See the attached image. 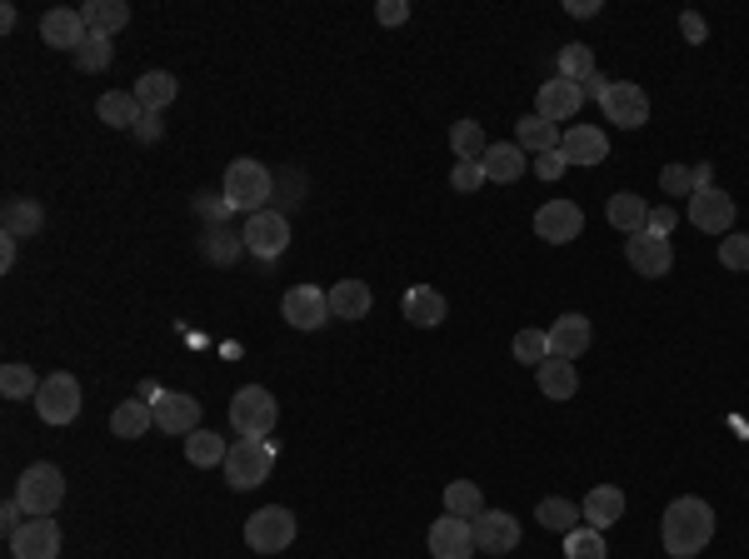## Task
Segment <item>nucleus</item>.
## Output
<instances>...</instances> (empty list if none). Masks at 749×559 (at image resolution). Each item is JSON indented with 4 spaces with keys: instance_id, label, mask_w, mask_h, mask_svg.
<instances>
[{
    "instance_id": "nucleus-1",
    "label": "nucleus",
    "mask_w": 749,
    "mask_h": 559,
    "mask_svg": "<svg viewBox=\"0 0 749 559\" xmlns=\"http://www.w3.org/2000/svg\"><path fill=\"white\" fill-rule=\"evenodd\" d=\"M660 539H664V549H670V559H695L700 549H709V539H715V509L695 495L670 500Z\"/></svg>"
},
{
    "instance_id": "nucleus-2",
    "label": "nucleus",
    "mask_w": 749,
    "mask_h": 559,
    "mask_svg": "<svg viewBox=\"0 0 749 559\" xmlns=\"http://www.w3.org/2000/svg\"><path fill=\"white\" fill-rule=\"evenodd\" d=\"M280 419V405L265 385H245L235 399H230V425H235L240 440H265Z\"/></svg>"
},
{
    "instance_id": "nucleus-3",
    "label": "nucleus",
    "mask_w": 749,
    "mask_h": 559,
    "mask_svg": "<svg viewBox=\"0 0 749 559\" xmlns=\"http://www.w3.org/2000/svg\"><path fill=\"white\" fill-rule=\"evenodd\" d=\"M275 190V175L265 171L261 161H235L225 171V205L230 210H250V216H261L265 200Z\"/></svg>"
},
{
    "instance_id": "nucleus-4",
    "label": "nucleus",
    "mask_w": 749,
    "mask_h": 559,
    "mask_svg": "<svg viewBox=\"0 0 749 559\" xmlns=\"http://www.w3.org/2000/svg\"><path fill=\"white\" fill-rule=\"evenodd\" d=\"M15 500H21V509L31 519L55 515L60 500H66V474L55 470V464H31V470L21 474V484H15Z\"/></svg>"
},
{
    "instance_id": "nucleus-5",
    "label": "nucleus",
    "mask_w": 749,
    "mask_h": 559,
    "mask_svg": "<svg viewBox=\"0 0 749 559\" xmlns=\"http://www.w3.org/2000/svg\"><path fill=\"white\" fill-rule=\"evenodd\" d=\"M225 480L235 484V490H255V484H265L271 480V470H275V450L265 440H235L230 445V454H225Z\"/></svg>"
},
{
    "instance_id": "nucleus-6",
    "label": "nucleus",
    "mask_w": 749,
    "mask_h": 559,
    "mask_svg": "<svg viewBox=\"0 0 749 559\" xmlns=\"http://www.w3.org/2000/svg\"><path fill=\"white\" fill-rule=\"evenodd\" d=\"M245 545L255 555H280L295 545V515L285 505H265L245 519Z\"/></svg>"
},
{
    "instance_id": "nucleus-7",
    "label": "nucleus",
    "mask_w": 749,
    "mask_h": 559,
    "mask_svg": "<svg viewBox=\"0 0 749 559\" xmlns=\"http://www.w3.org/2000/svg\"><path fill=\"white\" fill-rule=\"evenodd\" d=\"M240 240H245L250 255H261V260H280L285 250H290V220H285L280 210H261V216H250V220H245Z\"/></svg>"
},
{
    "instance_id": "nucleus-8",
    "label": "nucleus",
    "mask_w": 749,
    "mask_h": 559,
    "mask_svg": "<svg viewBox=\"0 0 749 559\" xmlns=\"http://www.w3.org/2000/svg\"><path fill=\"white\" fill-rule=\"evenodd\" d=\"M599 110L605 120H615L619 130H640L650 120V96H645L635 80H609V90L599 96Z\"/></svg>"
},
{
    "instance_id": "nucleus-9",
    "label": "nucleus",
    "mask_w": 749,
    "mask_h": 559,
    "mask_svg": "<svg viewBox=\"0 0 749 559\" xmlns=\"http://www.w3.org/2000/svg\"><path fill=\"white\" fill-rule=\"evenodd\" d=\"M35 415H41L45 425H70V419L80 415V380H76V375H51V380H41Z\"/></svg>"
},
{
    "instance_id": "nucleus-10",
    "label": "nucleus",
    "mask_w": 749,
    "mask_h": 559,
    "mask_svg": "<svg viewBox=\"0 0 749 559\" xmlns=\"http://www.w3.org/2000/svg\"><path fill=\"white\" fill-rule=\"evenodd\" d=\"M580 230H585V210L575 200H544L535 210V235L550 245H570V240H580Z\"/></svg>"
},
{
    "instance_id": "nucleus-11",
    "label": "nucleus",
    "mask_w": 749,
    "mask_h": 559,
    "mask_svg": "<svg viewBox=\"0 0 749 559\" xmlns=\"http://www.w3.org/2000/svg\"><path fill=\"white\" fill-rule=\"evenodd\" d=\"M470 535H475L480 555H510L520 545V519L510 509H485L480 519H470Z\"/></svg>"
},
{
    "instance_id": "nucleus-12",
    "label": "nucleus",
    "mask_w": 749,
    "mask_h": 559,
    "mask_svg": "<svg viewBox=\"0 0 749 559\" xmlns=\"http://www.w3.org/2000/svg\"><path fill=\"white\" fill-rule=\"evenodd\" d=\"M280 315L295 325V330H320L326 320H335V315H330V295L316 291V285H295V291H285Z\"/></svg>"
},
{
    "instance_id": "nucleus-13",
    "label": "nucleus",
    "mask_w": 749,
    "mask_h": 559,
    "mask_svg": "<svg viewBox=\"0 0 749 559\" xmlns=\"http://www.w3.org/2000/svg\"><path fill=\"white\" fill-rule=\"evenodd\" d=\"M625 260H630V270L635 275H645V280H660V275H670V265H674V245L664 235H630L625 240Z\"/></svg>"
},
{
    "instance_id": "nucleus-14",
    "label": "nucleus",
    "mask_w": 749,
    "mask_h": 559,
    "mask_svg": "<svg viewBox=\"0 0 749 559\" xmlns=\"http://www.w3.org/2000/svg\"><path fill=\"white\" fill-rule=\"evenodd\" d=\"M41 41L51 45V51H70V55H76L80 45L90 41V25H86V15H80V11L55 6V11H45V21H41Z\"/></svg>"
},
{
    "instance_id": "nucleus-15",
    "label": "nucleus",
    "mask_w": 749,
    "mask_h": 559,
    "mask_svg": "<svg viewBox=\"0 0 749 559\" xmlns=\"http://www.w3.org/2000/svg\"><path fill=\"white\" fill-rule=\"evenodd\" d=\"M11 559H60V525L55 519H25L11 535Z\"/></svg>"
},
{
    "instance_id": "nucleus-16",
    "label": "nucleus",
    "mask_w": 749,
    "mask_h": 559,
    "mask_svg": "<svg viewBox=\"0 0 749 559\" xmlns=\"http://www.w3.org/2000/svg\"><path fill=\"white\" fill-rule=\"evenodd\" d=\"M690 226L705 230V235H729V226H735V200H729L719 185L690 195Z\"/></svg>"
},
{
    "instance_id": "nucleus-17",
    "label": "nucleus",
    "mask_w": 749,
    "mask_h": 559,
    "mask_svg": "<svg viewBox=\"0 0 749 559\" xmlns=\"http://www.w3.org/2000/svg\"><path fill=\"white\" fill-rule=\"evenodd\" d=\"M151 409H155V430H165V435H196L200 430V399L180 395V390H165Z\"/></svg>"
},
{
    "instance_id": "nucleus-18",
    "label": "nucleus",
    "mask_w": 749,
    "mask_h": 559,
    "mask_svg": "<svg viewBox=\"0 0 749 559\" xmlns=\"http://www.w3.org/2000/svg\"><path fill=\"white\" fill-rule=\"evenodd\" d=\"M430 555L434 559H470V555H480L475 549V535H470V519H460V515H440L430 525Z\"/></svg>"
},
{
    "instance_id": "nucleus-19",
    "label": "nucleus",
    "mask_w": 749,
    "mask_h": 559,
    "mask_svg": "<svg viewBox=\"0 0 749 559\" xmlns=\"http://www.w3.org/2000/svg\"><path fill=\"white\" fill-rule=\"evenodd\" d=\"M585 106V90L575 86V80H544L540 86V96H535V116L540 120H550V125H560V120H570L575 110Z\"/></svg>"
},
{
    "instance_id": "nucleus-20",
    "label": "nucleus",
    "mask_w": 749,
    "mask_h": 559,
    "mask_svg": "<svg viewBox=\"0 0 749 559\" xmlns=\"http://www.w3.org/2000/svg\"><path fill=\"white\" fill-rule=\"evenodd\" d=\"M590 320L580 310H570V315H560V320L550 325V355L554 360H580L590 350Z\"/></svg>"
},
{
    "instance_id": "nucleus-21",
    "label": "nucleus",
    "mask_w": 749,
    "mask_h": 559,
    "mask_svg": "<svg viewBox=\"0 0 749 559\" xmlns=\"http://www.w3.org/2000/svg\"><path fill=\"white\" fill-rule=\"evenodd\" d=\"M560 155H565L570 165H599L609 155V135L595 125H570L565 135H560Z\"/></svg>"
},
{
    "instance_id": "nucleus-22",
    "label": "nucleus",
    "mask_w": 749,
    "mask_h": 559,
    "mask_svg": "<svg viewBox=\"0 0 749 559\" xmlns=\"http://www.w3.org/2000/svg\"><path fill=\"white\" fill-rule=\"evenodd\" d=\"M605 216H609V226H615L619 235H645V226H650V200L619 190V195H609Z\"/></svg>"
},
{
    "instance_id": "nucleus-23",
    "label": "nucleus",
    "mask_w": 749,
    "mask_h": 559,
    "mask_svg": "<svg viewBox=\"0 0 749 559\" xmlns=\"http://www.w3.org/2000/svg\"><path fill=\"white\" fill-rule=\"evenodd\" d=\"M485 180H495V185H515L525 171H530V161H525V151L520 145H510V140H499V145H489L485 151Z\"/></svg>"
},
{
    "instance_id": "nucleus-24",
    "label": "nucleus",
    "mask_w": 749,
    "mask_h": 559,
    "mask_svg": "<svg viewBox=\"0 0 749 559\" xmlns=\"http://www.w3.org/2000/svg\"><path fill=\"white\" fill-rule=\"evenodd\" d=\"M326 295H330V315H335V320H365L370 305H375L365 280H340L335 291H326Z\"/></svg>"
},
{
    "instance_id": "nucleus-25",
    "label": "nucleus",
    "mask_w": 749,
    "mask_h": 559,
    "mask_svg": "<svg viewBox=\"0 0 749 559\" xmlns=\"http://www.w3.org/2000/svg\"><path fill=\"white\" fill-rule=\"evenodd\" d=\"M580 515H585L590 529H599V535H605V529L619 525V515H625V495H619L615 484H599V490H590V500L580 505Z\"/></svg>"
},
{
    "instance_id": "nucleus-26",
    "label": "nucleus",
    "mask_w": 749,
    "mask_h": 559,
    "mask_svg": "<svg viewBox=\"0 0 749 559\" xmlns=\"http://www.w3.org/2000/svg\"><path fill=\"white\" fill-rule=\"evenodd\" d=\"M405 320L420 325V330L445 325V295L430 291V285H415V291H405Z\"/></svg>"
},
{
    "instance_id": "nucleus-27",
    "label": "nucleus",
    "mask_w": 749,
    "mask_h": 559,
    "mask_svg": "<svg viewBox=\"0 0 749 559\" xmlns=\"http://www.w3.org/2000/svg\"><path fill=\"white\" fill-rule=\"evenodd\" d=\"M560 135H565V130L550 125V120H540V116H525L520 125H515V145H520L525 155H550V151H560Z\"/></svg>"
},
{
    "instance_id": "nucleus-28",
    "label": "nucleus",
    "mask_w": 749,
    "mask_h": 559,
    "mask_svg": "<svg viewBox=\"0 0 749 559\" xmlns=\"http://www.w3.org/2000/svg\"><path fill=\"white\" fill-rule=\"evenodd\" d=\"M540 395L544 399H575V390H580V375H575V360H544L540 370Z\"/></svg>"
},
{
    "instance_id": "nucleus-29",
    "label": "nucleus",
    "mask_w": 749,
    "mask_h": 559,
    "mask_svg": "<svg viewBox=\"0 0 749 559\" xmlns=\"http://www.w3.org/2000/svg\"><path fill=\"white\" fill-rule=\"evenodd\" d=\"M151 425H155V409L145 405V399H120L115 415H110V430H115V440H141Z\"/></svg>"
},
{
    "instance_id": "nucleus-30",
    "label": "nucleus",
    "mask_w": 749,
    "mask_h": 559,
    "mask_svg": "<svg viewBox=\"0 0 749 559\" xmlns=\"http://www.w3.org/2000/svg\"><path fill=\"white\" fill-rule=\"evenodd\" d=\"M80 15H86V25L96 35H115L131 25V6H125V0H86Z\"/></svg>"
},
{
    "instance_id": "nucleus-31",
    "label": "nucleus",
    "mask_w": 749,
    "mask_h": 559,
    "mask_svg": "<svg viewBox=\"0 0 749 559\" xmlns=\"http://www.w3.org/2000/svg\"><path fill=\"white\" fill-rule=\"evenodd\" d=\"M96 110H100V120H106L110 130H135V120L145 116L141 100H135V90H106Z\"/></svg>"
},
{
    "instance_id": "nucleus-32",
    "label": "nucleus",
    "mask_w": 749,
    "mask_h": 559,
    "mask_svg": "<svg viewBox=\"0 0 749 559\" xmlns=\"http://www.w3.org/2000/svg\"><path fill=\"white\" fill-rule=\"evenodd\" d=\"M175 96H180V86H175L170 70H145V76L135 80V100H141V110H155V116H161Z\"/></svg>"
},
{
    "instance_id": "nucleus-33",
    "label": "nucleus",
    "mask_w": 749,
    "mask_h": 559,
    "mask_svg": "<svg viewBox=\"0 0 749 559\" xmlns=\"http://www.w3.org/2000/svg\"><path fill=\"white\" fill-rule=\"evenodd\" d=\"M230 445L220 440L216 430H196V435H185V460L196 464V470H216V464H225Z\"/></svg>"
},
{
    "instance_id": "nucleus-34",
    "label": "nucleus",
    "mask_w": 749,
    "mask_h": 559,
    "mask_svg": "<svg viewBox=\"0 0 749 559\" xmlns=\"http://www.w3.org/2000/svg\"><path fill=\"white\" fill-rule=\"evenodd\" d=\"M41 226H45V210L35 200H25V195H11V200H5V235L25 240V235H35Z\"/></svg>"
},
{
    "instance_id": "nucleus-35",
    "label": "nucleus",
    "mask_w": 749,
    "mask_h": 559,
    "mask_svg": "<svg viewBox=\"0 0 749 559\" xmlns=\"http://www.w3.org/2000/svg\"><path fill=\"white\" fill-rule=\"evenodd\" d=\"M445 515H460V519L485 515V495H480L475 480H450L445 484Z\"/></svg>"
},
{
    "instance_id": "nucleus-36",
    "label": "nucleus",
    "mask_w": 749,
    "mask_h": 559,
    "mask_svg": "<svg viewBox=\"0 0 749 559\" xmlns=\"http://www.w3.org/2000/svg\"><path fill=\"white\" fill-rule=\"evenodd\" d=\"M450 151H455V161H485L489 140L480 130V120H455L450 125Z\"/></svg>"
},
{
    "instance_id": "nucleus-37",
    "label": "nucleus",
    "mask_w": 749,
    "mask_h": 559,
    "mask_svg": "<svg viewBox=\"0 0 749 559\" xmlns=\"http://www.w3.org/2000/svg\"><path fill=\"white\" fill-rule=\"evenodd\" d=\"M535 519H540L550 535H570V529H580V505H570V500H540V509H535Z\"/></svg>"
},
{
    "instance_id": "nucleus-38",
    "label": "nucleus",
    "mask_w": 749,
    "mask_h": 559,
    "mask_svg": "<svg viewBox=\"0 0 749 559\" xmlns=\"http://www.w3.org/2000/svg\"><path fill=\"white\" fill-rule=\"evenodd\" d=\"M590 76H595V51H590L585 41H570L565 51H560V80H575V86H585Z\"/></svg>"
},
{
    "instance_id": "nucleus-39",
    "label": "nucleus",
    "mask_w": 749,
    "mask_h": 559,
    "mask_svg": "<svg viewBox=\"0 0 749 559\" xmlns=\"http://www.w3.org/2000/svg\"><path fill=\"white\" fill-rule=\"evenodd\" d=\"M0 395H5V399H35V395H41V380H35L31 365L11 360V365L0 370Z\"/></svg>"
},
{
    "instance_id": "nucleus-40",
    "label": "nucleus",
    "mask_w": 749,
    "mask_h": 559,
    "mask_svg": "<svg viewBox=\"0 0 749 559\" xmlns=\"http://www.w3.org/2000/svg\"><path fill=\"white\" fill-rule=\"evenodd\" d=\"M565 559H609L605 535H599V529H590V525L570 529V535H565Z\"/></svg>"
},
{
    "instance_id": "nucleus-41",
    "label": "nucleus",
    "mask_w": 749,
    "mask_h": 559,
    "mask_svg": "<svg viewBox=\"0 0 749 559\" xmlns=\"http://www.w3.org/2000/svg\"><path fill=\"white\" fill-rule=\"evenodd\" d=\"M110 61H115V41H110V35H96V31H90V41L76 51V65L96 76V70H110Z\"/></svg>"
},
{
    "instance_id": "nucleus-42",
    "label": "nucleus",
    "mask_w": 749,
    "mask_h": 559,
    "mask_svg": "<svg viewBox=\"0 0 749 559\" xmlns=\"http://www.w3.org/2000/svg\"><path fill=\"white\" fill-rule=\"evenodd\" d=\"M515 360L540 370L544 360H550V330H520L515 335Z\"/></svg>"
},
{
    "instance_id": "nucleus-43",
    "label": "nucleus",
    "mask_w": 749,
    "mask_h": 559,
    "mask_svg": "<svg viewBox=\"0 0 749 559\" xmlns=\"http://www.w3.org/2000/svg\"><path fill=\"white\" fill-rule=\"evenodd\" d=\"M660 185H664V195H684V200H690V195H695V165H664L660 171Z\"/></svg>"
},
{
    "instance_id": "nucleus-44",
    "label": "nucleus",
    "mask_w": 749,
    "mask_h": 559,
    "mask_svg": "<svg viewBox=\"0 0 749 559\" xmlns=\"http://www.w3.org/2000/svg\"><path fill=\"white\" fill-rule=\"evenodd\" d=\"M450 185H455L460 195H475L480 185H485V165H480V161H455V171H450Z\"/></svg>"
},
{
    "instance_id": "nucleus-45",
    "label": "nucleus",
    "mask_w": 749,
    "mask_h": 559,
    "mask_svg": "<svg viewBox=\"0 0 749 559\" xmlns=\"http://www.w3.org/2000/svg\"><path fill=\"white\" fill-rule=\"evenodd\" d=\"M719 265L725 270H749V235H725L719 240Z\"/></svg>"
},
{
    "instance_id": "nucleus-46",
    "label": "nucleus",
    "mask_w": 749,
    "mask_h": 559,
    "mask_svg": "<svg viewBox=\"0 0 749 559\" xmlns=\"http://www.w3.org/2000/svg\"><path fill=\"white\" fill-rule=\"evenodd\" d=\"M674 220H680V216H674V205H650V226H645V230L670 240L674 235Z\"/></svg>"
},
{
    "instance_id": "nucleus-47",
    "label": "nucleus",
    "mask_w": 749,
    "mask_h": 559,
    "mask_svg": "<svg viewBox=\"0 0 749 559\" xmlns=\"http://www.w3.org/2000/svg\"><path fill=\"white\" fill-rule=\"evenodd\" d=\"M570 171V161L560 151H550V155H535V175H540V180H560V175Z\"/></svg>"
},
{
    "instance_id": "nucleus-48",
    "label": "nucleus",
    "mask_w": 749,
    "mask_h": 559,
    "mask_svg": "<svg viewBox=\"0 0 749 559\" xmlns=\"http://www.w3.org/2000/svg\"><path fill=\"white\" fill-rule=\"evenodd\" d=\"M375 21L381 25H405L410 21V6H405V0H381V6H375Z\"/></svg>"
},
{
    "instance_id": "nucleus-49",
    "label": "nucleus",
    "mask_w": 749,
    "mask_h": 559,
    "mask_svg": "<svg viewBox=\"0 0 749 559\" xmlns=\"http://www.w3.org/2000/svg\"><path fill=\"white\" fill-rule=\"evenodd\" d=\"M25 519H31V515L21 509V500H5V505H0V529H5V539H11L15 529L25 525Z\"/></svg>"
},
{
    "instance_id": "nucleus-50",
    "label": "nucleus",
    "mask_w": 749,
    "mask_h": 559,
    "mask_svg": "<svg viewBox=\"0 0 749 559\" xmlns=\"http://www.w3.org/2000/svg\"><path fill=\"white\" fill-rule=\"evenodd\" d=\"M196 210H200V216H206V220H220V216H230L225 195H220V200H216V195H196Z\"/></svg>"
},
{
    "instance_id": "nucleus-51",
    "label": "nucleus",
    "mask_w": 749,
    "mask_h": 559,
    "mask_svg": "<svg viewBox=\"0 0 749 559\" xmlns=\"http://www.w3.org/2000/svg\"><path fill=\"white\" fill-rule=\"evenodd\" d=\"M680 31H684V41H690V45H700V41L709 35V31H705V21H700L695 11H684V15H680Z\"/></svg>"
},
{
    "instance_id": "nucleus-52",
    "label": "nucleus",
    "mask_w": 749,
    "mask_h": 559,
    "mask_svg": "<svg viewBox=\"0 0 749 559\" xmlns=\"http://www.w3.org/2000/svg\"><path fill=\"white\" fill-rule=\"evenodd\" d=\"M135 135H141L145 145H151V140H161V116H155V110H145V116L135 120Z\"/></svg>"
},
{
    "instance_id": "nucleus-53",
    "label": "nucleus",
    "mask_w": 749,
    "mask_h": 559,
    "mask_svg": "<svg viewBox=\"0 0 749 559\" xmlns=\"http://www.w3.org/2000/svg\"><path fill=\"white\" fill-rule=\"evenodd\" d=\"M700 190H715V165H709V161L695 165V195H700Z\"/></svg>"
},
{
    "instance_id": "nucleus-54",
    "label": "nucleus",
    "mask_w": 749,
    "mask_h": 559,
    "mask_svg": "<svg viewBox=\"0 0 749 559\" xmlns=\"http://www.w3.org/2000/svg\"><path fill=\"white\" fill-rule=\"evenodd\" d=\"M570 15H580V21H585V15H599V0H570Z\"/></svg>"
},
{
    "instance_id": "nucleus-55",
    "label": "nucleus",
    "mask_w": 749,
    "mask_h": 559,
    "mask_svg": "<svg viewBox=\"0 0 749 559\" xmlns=\"http://www.w3.org/2000/svg\"><path fill=\"white\" fill-rule=\"evenodd\" d=\"M15 265V235L0 240V270H11Z\"/></svg>"
},
{
    "instance_id": "nucleus-56",
    "label": "nucleus",
    "mask_w": 749,
    "mask_h": 559,
    "mask_svg": "<svg viewBox=\"0 0 749 559\" xmlns=\"http://www.w3.org/2000/svg\"><path fill=\"white\" fill-rule=\"evenodd\" d=\"M0 31H15V6H0Z\"/></svg>"
}]
</instances>
